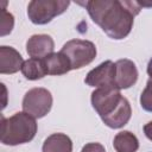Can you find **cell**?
I'll return each mask as SVG.
<instances>
[{
    "instance_id": "cell-1",
    "label": "cell",
    "mask_w": 152,
    "mask_h": 152,
    "mask_svg": "<svg viewBox=\"0 0 152 152\" xmlns=\"http://www.w3.org/2000/svg\"><path fill=\"white\" fill-rule=\"evenodd\" d=\"M86 8L91 20L109 38L120 40L131 33L141 6L138 1L90 0L86 2Z\"/></svg>"
},
{
    "instance_id": "cell-2",
    "label": "cell",
    "mask_w": 152,
    "mask_h": 152,
    "mask_svg": "<svg viewBox=\"0 0 152 152\" xmlns=\"http://www.w3.org/2000/svg\"><path fill=\"white\" fill-rule=\"evenodd\" d=\"M37 128L36 119L25 112L10 118L1 116V142L10 146L30 142L36 137Z\"/></svg>"
},
{
    "instance_id": "cell-3",
    "label": "cell",
    "mask_w": 152,
    "mask_h": 152,
    "mask_svg": "<svg viewBox=\"0 0 152 152\" xmlns=\"http://www.w3.org/2000/svg\"><path fill=\"white\" fill-rule=\"evenodd\" d=\"M65 0H32L27 5V17L36 25H45L69 7Z\"/></svg>"
},
{
    "instance_id": "cell-4",
    "label": "cell",
    "mask_w": 152,
    "mask_h": 152,
    "mask_svg": "<svg viewBox=\"0 0 152 152\" xmlns=\"http://www.w3.org/2000/svg\"><path fill=\"white\" fill-rule=\"evenodd\" d=\"M62 53H64L71 65V70L81 69L88 64H90L95 57H96V46L90 40H83V39H71L68 40L62 50Z\"/></svg>"
},
{
    "instance_id": "cell-5",
    "label": "cell",
    "mask_w": 152,
    "mask_h": 152,
    "mask_svg": "<svg viewBox=\"0 0 152 152\" xmlns=\"http://www.w3.org/2000/svg\"><path fill=\"white\" fill-rule=\"evenodd\" d=\"M23 110L34 119L44 118L52 107L51 93L42 87L30 89L23 99Z\"/></svg>"
},
{
    "instance_id": "cell-6",
    "label": "cell",
    "mask_w": 152,
    "mask_h": 152,
    "mask_svg": "<svg viewBox=\"0 0 152 152\" xmlns=\"http://www.w3.org/2000/svg\"><path fill=\"white\" fill-rule=\"evenodd\" d=\"M122 95L120 89L115 87H106V88H96L91 93V106L95 112L100 115V118H106L110 115L120 104L122 100Z\"/></svg>"
},
{
    "instance_id": "cell-7",
    "label": "cell",
    "mask_w": 152,
    "mask_h": 152,
    "mask_svg": "<svg viewBox=\"0 0 152 152\" xmlns=\"http://www.w3.org/2000/svg\"><path fill=\"white\" fill-rule=\"evenodd\" d=\"M84 82L89 87L94 88H106V87H115V63L112 61H104L94 69H91Z\"/></svg>"
},
{
    "instance_id": "cell-8",
    "label": "cell",
    "mask_w": 152,
    "mask_h": 152,
    "mask_svg": "<svg viewBox=\"0 0 152 152\" xmlns=\"http://www.w3.org/2000/svg\"><path fill=\"white\" fill-rule=\"evenodd\" d=\"M138 69L133 61L122 58L115 62V86L118 89H128L138 81Z\"/></svg>"
},
{
    "instance_id": "cell-9",
    "label": "cell",
    "mask_w": 152,
    "mask_h": 152,
    "mask_svg": "<svg viewBox=\"0 0 152 152\" xmlns=\"http://www.w3.org/2000/svg\"><path fill=\"white\" fill-rule=\"evenodd\" d=\"M55 49V42L49 34H33L26 42V52L31 58L43 59L51 55Z\"/></svg>"
},
{
    "instance_id": "cell-10",
    "label": "cell",
    "mask_w": 152,
    "mask_h": 152,
    "mask_svg": "<svg viewBox=\"0 0 152 152\" xmlns=\"http://www.w3.org/2000/svg\"><path fill=\"white\" fill-rule=\"evenodd\" d=\"M24 59L12 46H0V74H15L21 70Z\"/></svg>"
},
{
    "instance_id": "cell-11",
    "label": "cell",
    "mask_w": 152,
    "mask_h": 152,
    "mask_svg": "<svg viewBox=\"0 0 152 152\" xmlns=\"http://www.w3.org/2000/svg\"><path fill=\"white\" fill-rule=\"evenodd\" d=\"M131 116H132V108H131L129 101L124 96L120 104L118 106V108L110 115H108L106 118H102L101 120L109 128L118 129V128H121L125 125H127Z\"/></svg>"
},
{
    "instance_id": "cell-12",
    "label": "cell",
    "mask_w": 152,
    "mask_h": 152,
    "mask_svg": "<svg viewBox=\"0 0 152 152\" xmlns=\"http://www.w3.org/2000/svg\"><path fill=\"white\" fill-rule=\"evenodd\" d=\"M44 59L45 68L48 71V75H53V76H59L69 72L71 70L70 62L68 57L59 52H52L51 55L46 56Z\"/></svg>"
},
{
    "instance_id": "cell-13",
    "label": "cell",
    "mask_w": 152,
    "mask_h": 152,
    "mask_svg": "<svg viewBox=\"0 0 152 152\" xmlns=\"http://www.w3.org/2000/svg\"><path fill=\"white\" fill-rule=\"evenodd\" d=\"M42 152H72V141L64 133H53L44 140Z\"/></svg>"
},
{
    "instance_id": "cell-14",
    "label": "cell",
    "mask_w": 152,
    "mask_h": 152,
    "mask_svg": "<svg viewBox=\"0 0 152 152\" xmlns=\"http://www.w3.org/2000/svg\"><path fill=\"white\" fill-rule=\"evenodd\" d=\"M113 146L116 152H137L139 148V140L132 132L121 131L114 137Z\"/></svg>"
},
{
    "instance_id": "cell-15",
    "label": "cell",
    "mask_w": 152,
    "mask_h": 152,
    "mask_svg": "<svg viewBox=\"0 0 152 152\" xmlns=\"http://www.w3.org/2000/svg\"><path fill=\"white\" fill-rule=\"evenodd\" d=\"M21 72L25 78L30 81L40 80L48 75L44 59L39 58H28L27 61H25L21 68Z\"/></svg>"
},
{
    "instance_id": "cell-16",
    "label": "cell",
    "mask_w": 152,
    "mask_h": 152,
    "mask_svg": "<svg viewBox=\"0 0 152 152\" xmlns=\"http://www.w3.org/2000/svg\"><path fill=\"white\" fill-rule=\"evenodd\" d=\"M1 10L2 11H1V21H0V27H1L0 36L4 37L12 32L14 26V17L12 13L7 12L6 8H1Z\"/></svg>"
},
{
    "instance_id": "cell-17",
    "label": "cell",
    "mask_w": 152,
    "mask_h": 152,
    "mask_svg": "<svg viewBox=\"0 0 152 152\" xmlns=\"http://www.w3.org/2000/svg\"><path fill=\"white\" fill-rule=\"evenodd\" d=\"M140 106L144 110L152 113V78L147 81L146 87L140 95Z\"/></svg>"
},
{
    "instance_id": "cell-18",
    "label": "cell",
    "mask_w": 152,
    "mask_h": 152,
    "mask_svg": "<svg viewBox=\"0 0 152 152\" xmlns=\"http://www.w3.org/2000/svg\"><path fill=\"white\" fill-rule=\"evenodd\" d=\"M81 152H106V150L100 142H88L82 147Z\"/></svg>"
},
{
    "instance_id": "cell-19",
    "label": "cell",
    "mask_w": 152,
    "mask_h": 152,
    "mask_svg": "<svg viewBox=\"0 0 152 152\" xmlns=\"http://www.w3.org/2000/svg\"><path fill=\"white\" fill-rule=\"evenodd\" d=\"M144 133H145L146 138L152 141V121L145 124V126H144Z\"/></svg>"
},
{
    "instance_id": "cell-20",
    "label": "cell",
    "mask_w": 152,
    "mask_h": 152,
    "mask_svg": "<svg viewBox=\"0 0 152 152\" xmlns=\"http://www.w3.org/2000/svg\"><path fill=\"white\" fill-rule=\"evenodd\" d=\"M147 74L150 78H152V58L148 61V64H147Z\"/></svg>"
}]
</instances>
